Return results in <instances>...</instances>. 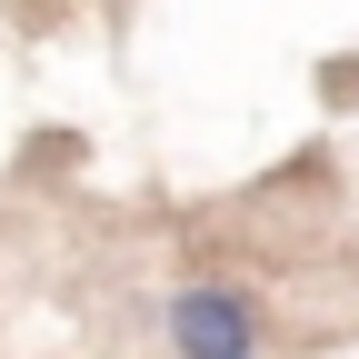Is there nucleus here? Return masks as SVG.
I'll return each mask as SVG.
<instances>
[{
    "label": "nucleus",
    "instance_id": "1",
    "mask_svg": "<svg viewBox=\"0 0 359 359\" xmlns=\"http://www.w3.org/2000/svg\"><path fill=\"white\" fill-rule=\"evenodd\" d=\"M160 330H170V359H259L269 349V309L240 280H180Z\"/></svg>",
    "mask_w": 359,
    "mask_h": 359
}]
</instances>
